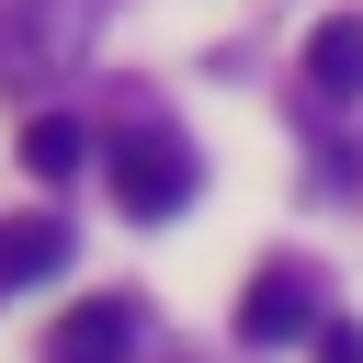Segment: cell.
<instances>
[{
    "label": "cell",
    "mask_w": 363,
    "mask_h": 363,
    "mask_svg": "<svg viewBox=\"0 0 363 363\" xmlns=\"http://www.w3.org/2000/svg\"><path fill=\"white\" fill-rule=\"evenodd\" d=\"M125 340H136V306H125V295H102V306H79V318L57 329V352H45V363H125Z\"/></svg>",
    "instance_id": "cell-6"
},
{
    "label": "cell",
    "mask_w": 363,
    "mask_h": 363,
    "mask_svg": "<svg viewBox=\"0 0 363 363\" xmlns=\"http://www.w3.org/2000/svg\"><path fill=\"white\" fill-rule=\"evenodd\" d=\"M318 363H363V329H352V318H329V329H318Z\"/></svg>",
    "instance_id": "cell-8"
},
{
    "label": "cell",
    "mask_w": 363,
    "mask_h": 363,
    "mask_svg": "<svg viewBox=\"0 0 363 363\" xmlns=\"http://www.w3.org/2000/svg\"><path fill=\"white\" fill-rule=\"evenodd\" d=\"M79 159H91V136H79L68 113H34V125H23V170H45V182H68Z\"/></svg>",
    "instance_id": "cell-7"
},
{
    "label": "cell",
    "mask_w": 363,
    "mask_h": 363,
    "mask_svg": "<svg viewBox=\"0 0 363 363\" xmlns=\"http://www.w3.org/2000/svg\"><path fill=\"white\" fill-rule=\"evenodd\" d=\"M306 329H329V318H318V272H306V261H261L250 295H238V340L272 352V340H306Z\"/></svg>",
    "instance_id": "cell-3"
},
{
    "label": "cell",
    "mask_w": 363,
    "mask_h": 363,
    "mask_svg": "<svg viewBox=\"0 0 363 363\" xmlns=\"http://www.w3.org/2000/svg\"><path fill=\"white\" fill-rule=\"evenodd\" d=\"M91 23H102V0H11V23H0V79L57 91V79L91 57Z\"/></svg>",
    "instance_id": "cell-1"
},
{
    "label": "cell",
    "mask_w": 363,
    "mask_h": 363,
    "mask_svg": "<svg viewBox=\"0 0 363 363\" xmlns=\"http://www.w3.org/2000/svg\"><path fill=\"white\" fill-rule=\"evenodd\" d=\"M57 261H68V227L57 216H0V295H34Z\"/></svg>",
    "instance_id": "cell-5"
},
{
    "label": "cell",
    "mask_w": 363,
    "mask_h": 363,
    "mask_svg": "<svg viewBox=\"0 0 363 363\" xmlns=\"http://www.w3.org/2000/svg\"><path fill=\"white\" fill-rule=\"evenodd\" d=\"M306 91L318 102H363V11H340V23L306 34Z\"/></svg>",
    "instance_id": "cell-4"
},
{
    "label": "cell",
    "mask_w": 363,
    "mask_h": 363,
    "mask_svg": "<svg viewBox=\"0 0 363 363\" xmlns=\"http://www.w3.org/2000/svg\"><path fill=\"white\" fill-rule=\"evenodd\" d=\"M113 204L147 216V227L182 216V204H193V147H182L170 125H125V136H113Z\"/></svg>",
    "instance_id": "cell-2"
}]
</instances>
